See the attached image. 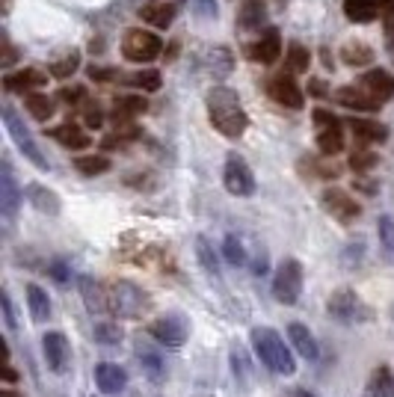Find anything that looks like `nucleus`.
Here are the masks:
<instances>
[{
  "label": "nucleus",
  "mask_w": 394,
  "mask_h": 397,
  "mask_svg": "<svg viewBox=\"0 0 394 397\" xmlns=\"http://www.w3.org/2000/svg\"><path fill=\"white\" fill-rule=\"evenodd\" d=\"M208 119H211L213 128H217L223 137H228V139L243 137L246 125H249L238 92L235 89H228V86H213L208 92Z\"/></svg>",
  "instance_id": "f257e3e1"
},
{
  "label": "nucleus",
  "mask_w": 394,
  "mask_h": 397,
  "mask_svg": "<svg viewBox=\"0 0 394 397\" xmlns=\"http://www.w3.org/2000/svg\"><path fill=\"white\" fill-rule=\"evenodd\" d=\"M252 347H255L258 359H261V362L270 368V371L284 374V376H291V374L297 371L294 356H291L288 347H284V341H282V335H279L276 329H270V327L252 329Z\"/></svg>",
  "instance_id": "f03ea898"
},
{
  "label": "nucleus",
  "mask_w": 394,
  "mask_h": 397,
  "mask_svg": "<svg viewBox=\"0 0 394 397\" xmlns=\"http://www.w3.org/2000/svg\"><path fill=\"white\" fill-rule=\"evenodd\" d=\"M149 309V294L134 282H113L110 285V312L124 320H137Z\"/></svg>",
  "instance_id": "7ed1b4c3"
},
{
  "label": "nucleus",
  "mask_w": 394,
  "mask_h": 397,
  "mask_svg": "<svg viewBox=\"0 0 394 397\" xmlns=\"http://www.w3.org/2000/svg\"><path fill=\"white\" fill-rule=\"evenodd\" d=\"M160 51H164V42H160L154 33L139 30V27L128 30L122 39V53H124V60H131V63H151L160 57Z\"/></svg>",
  "instance_id": "20e7f679"
},
{
  "label": "nucleus",
  "mask_w": 394,
  "mask_h": 397,
  "mask_svg": "<svg viewBox=\"0 0 394 397\" xmlns=\"http://www.w3.org/2000/svg\"><path fill=\"white\" fill-rule=\"evenodd\" d=\"M302 294V267L294 258H284L276 270V279H273V297L282 305H294Z\"/></svg>",
  "instance_id": "39448f33"
},
{
  "label": "nucleus",
  "mask_w": 394,
  "mask_h": 397,
  "mask_svg": "<svg viewBox=\"0 0 394 397\" xmlns=\"http://www.w3.org/2000/svg\"><path fill=\"white\" fill-rule=\"evenodd\" d=\"M4 122H6V131H9V137L15 139V146H18V152H21L33 166H39V169H48V160H45V154L39 152V146H36V139L30 137V131L21 125V119L15 116V110L12 107H4Z\"/></svg>",
  "instance_id": "423d86ee"
},
{
  "label": "nucleus",
  "mask_w": 394,
  "mask_h": 397,
  "mask_svg": "<svg viewBox=\"0 0 394 397\" xmlns=\"http://www.w3.org/2000/svg\"><path fill=\"white\" fill-rule=\"evenodd\" d=\"M223 181H225V190L231 196H252L255 193V175L240 154H228L225 169H223Z\"/></svg>",
  "instance_id": "0eeeda50"
},
{
  "label": "nucleus",
  "mask_w": 394,
  "mask_h": 397,
  "mask_svg": "<svg viewBox=\"0 0 394 397\" xmlns=\"http://www.w3.org/2000/svg\"><path fill=\"white\" fill-rule=\"evenodd\" d=\"M320 202H324L326 213H332L335 220H341V223H353L356 216L362 213V205L356 202V198H353L347 190H338V187L324 190V196H320Z\"/></svg>",
  "instance_id": "6e6552de"
},
{
  "label": "nucleus",
  "mask_w": 394,
  "mask_h": 397,
  "mask_svg": "<svg viewBox=\"0 0 394 397\" xmlns=\"http://www.w3.org/2000/svg\"><path fill=\"white\" fill-rule=\"evenodd\" d=\"M267 92H270V98L276 104L288 107V110H302V104H306V95H302V89L297 86V80L291 75L270 78V83H267Z\"/></svg>",
  "instance_id": "1a4fd4ad"
},
{
  "label": "nucleus",
  "mask_w": 394,
  "mask_h": 397,
  "mask_svg": "<svg viewBox=\"0 0 394 397\" xmlns=\"http://www.w3.org/2000/svg\"><path fill=\"white\" fill-rule=\"evenodd\" d=\"M149 332H151L154 341H160V344H166V347H181L184 341H187V323L178 317V314L160 317V320H154L151 327H149Z\"/></svg>",
  "instance_id": "9d476101"
},
{
  "label": "nucleus",
  "mask_w": 394,
  "mask_h": 397,
  "mask_svg": "<svg viewBox=\"0 0 394 397\" xmlns=\"http://www.w3.org/2000/svg\"><path fill=\"white\" fill-rule=\"evenodd\" d=\"M80 297L86 302V309L92 314H107L110 312V287L92 276H80Z\"/></svg>",
  "instance_id": "9b49d317"
},
{
  "label": "nucleus",
  "mask_w": 394,
  "mask_h": 397,
  "mask_svg": "<svg viewBox=\"0 0 394 397\" xmlns=\"http://www.w3.org/2000/svg\"><path fill=\"white\" fill-rule=\"evenodd\" d=\"M282 57V36L276 27H267L261 33V39L255 45H249V60H255L261 65H273Z\"/></svg>",
  "instance_id": "f8f14e48"
},
{
  "label": "nucleus",
  "mask_w": 394,
  "mask_h": 397,
  "mask_svg": "<svg viewBox=\"0 0 394 397\" xmlns=\"http://www.w3.org/2000/svg\"><path fill=\"white\" fill-rule=\"evenodd\" d=\"M42 347H45V359H48V368L53 374H63L68 365V341L63 332H48L42 338Z\"/></svg>",
  "instance_id": "ddd939ff"
},
{
  "label": "nucleus",
  "mask_w": 394,
  "mask_h": 397,
  "mask_svg": "<svg viewBox=\"0 0 394 397\" xmlns=\"http://www.w3.org/2000/svg\"><path fill=\"white\" fill-rule=\"evenodd\" d=\"M95 383L104 394H122L124 388H128V374L113 362H101L95 368Z\"/></svg>",
  "instance_id": "4468645a"
},
{
  "label": "nucleus",
  "mask_w": 394,
  "mask_h": 397,
  "mask_svg": "<svg viewBox=\"0 0 394 397\" xmlns=\"http://www.w3.org/2000/svg\"><path fill=\"white\" fill-rule=\"evenodd\" d=\"M326 309L335 320L341 323H350L356 317V309H359V297H356V291H350V287H341V291H335L326 302Z\"/></svg>",
  "instance_id": "2eb2a0df"
},
{
  "label": "nucleus",
  "mask_w": 394,
  "mask_h": 397,
  "mask_svg": "<svg viewBox=\"0 0 394 397\" xmlns=\"http://www.w3.org/2000/svg\"><path fill=\"white\" fill-rule=\"evenodd\" d=\"M362 89L371 98H377L383 104V101L394 98V78L388 75V71H383V68H373V71H368V75L362 78Z\"/></svg>",
  "instance_id": "dca6fc26"
},
{
  "label": "nucleus",
  "mask_w": 394,
  "mask_h": 397,
  "mask_svg": "<svg viewBox=\"0 0 394 397\" xmlns=\"http://www.w3.org/2000/svg\"><path fill=\"white\" fill-rule=\"evenodd\" d=\"M137 359H139V368H142V374H146L149 380L160 383L166 376L164 359H160V353L151 344H146V341H137Z\"/></svg>",
  "instance_id": "f3484780"
},
{
  "label": "nucleus",
  "mask_w": 394,
  "mask_h": 397,
  "mask_svg": "<svg viewBox=\"0 0 394 397\" xmlns=\"http://www.w3.org/2000/svg\"><path fill=\"white\" fill-rule=\"evenodd\" d=\"M335 98H338V104L350 107V110H362V113H373V110H380V107H383L377 98H371L362 86H359V89H356V86L338 89V95H335Z\"/></svg>",
  "instance_id": "a211bd4d"
},
{
  "label": "nucleus",
  "mask_w": 394,
  "mask_h": 397,
  "mask_svg": "<svg viewBox=\"0 0 394 397\" xmlns=\"http://www.w3.org/2000/svg\"><path fill=\"white\" fill-rule=\"evenodd\" d=\"M18 202H21V193L15 187V175H12L9 164H4L0 166V211H4V216H12Z\"/></svg>",
  "instance_id": "6ab92c4d"
},
{
  "label": "nucleus",
  "mask_w": 394,
  "mask_h": 397,
  "mask_svg": "<svg viewBox=\"0 0 394 397\" xmlns=\"http://www.w3.org/2000/svg\"><path fill=\"white\" fill-rule=\"evenodd\" d=\"M288 338L294 341V350H297L302 359H309V362H314V359L320 356L317 341H314V335L309 332V327H302V323H291V327H288Z\"/></svg>",
  "instance_id": "aec40b11"
},
{
  "label": "nucleus",
  "mask_w": 394,
  "mask_h": 397,
  "mask_svg": "<svg viewBox=\"0 0 394 397\" xmlns=\"http://www.w3.org/2000/svg\"><path fill=\"white\" fill-rule=\"evenodd\" d=\"M53 134V139L60 142V146H65V149H71V152H78V149H89V134L80 128V125H71V122H65V125H60V128H53L50 131Z\"/></svg>",
  "instance_id": "412c9836"
},
{
  "label": "nucleus",
  "mask_w": 394,
  "mask_h": 397,
  "mask_svg": "<svg viewBox=\"0 0 394 397\" xmlns=\"http://www.w3.org/2000/svg\"><path fill=\"white\" fill-rule=\"evenodd\" d=\"M347 128H353V137L359 139L362 146H368V142H385V139H388L385 125L371 122V119H350Z\"/></svg>",
  "instance_id": "4be33fe9"
},
{
  "label": "nucleus",
  "mask_w": 394,
  "mask_h": 397,
  "mask_svg": "<svg viewBox=\"0 0 394 397\" xmlns=\"http://www.w3.org/2000/svg\"><path fill=\"white\" fill-rule=\"evenodd\" d=\"M45 83H48V78L42 75V71H36V68H21V71H15V75L6 78L9 92H30V89H39Z\"/></svg>",
  "instance_id": "5701e85b"
},
{
  "label": "nucleus",
  "mask_w": 394,
  "mask_h": 397,
  "mask_svg": "<svg viewBox=\"0 0 394 397\" xmlns=\"http://www.w3.org/2000/svg\"><path fill=\"white\" fill-rule=\"evenodd\" d=\"M146 110H149V101H146V98H137V95L119 98V101H116V110H113V122H116V128H119V125H131V119H134V116L146 113Z\"/></svg>",
  "instance_id": "b1692460"
},
{
  "label": "nucleus",
  "mask_w": 394,
  "mask_h": 397,
  "mask_svg": "<svg viewBox=\"0 0 394 397\" xmlns=\"http://www.w3.org/2000/svg\"><path fill=\"white\" fill-rule=\"evenodd\" d=\"M27 198H30V205L36 211H42V213H57L60 211V198L53 190H45L42 184H30L27 187Z\"/></svg>",
  "instance_id": "393cba45"
},
{
  "label": "nucleus",
  "mask_w": 394,
  "mask_h": 397,
  "mask_svg": "<svg viewBox=\"0 0 394 397\" xmlns=\"http://www.w3.org/2000/svg\"><path fill=\"white\" fill-rule=\"evenodd\" d=\"M344 15L356 24H371L377 18V0H344Z\"/></svg>",
  "instance_id": "a878e982"
},
{
  "label": "nucleus",
  "mask_w": 394,
  "mask_h": 397,
  "mask_svg": "<svg viewBox=\"0 0 394 397\" xmlns=\"http://www.w3.org/2000/svg\"><path fill=\"white\" fill-rule=\"evenodd\" d=\"M139 18L142 21H149V24H154V27H169L172 24V18H175V6L172 4H146L139 9Z\"/></svg>",
  "instance_id": "bb28decb"
},
{
  "label": "nucleus",
  "mask_w": 394,
  "mask_h": 397,
  "mask_svg": "<svg viewBox=\"0 0 394 397\" xmlns=\"http://www.w3.org/2000/svg\"><path fill=\"white\" fill-rule=\"evenodd\" d=\"M365 397H394V380H391V371L388 368H377L371 374L368 380V388H365Z\"/></svg>",
  "instance_id": "cd10ccee"
},
{
  "label": "nucleus",
  "mask_w": 394,
  "mask_h": 397,
  "mask_svg": "<svg viewBox=\"0 0 394 397\" xmlns=\"http://www.w3.org/2000/svg\"><path fill=\"white\" fill-rule=\"evenodd\" d=\"M264 21H267V9H264L261 0H243L240 27H243V30H261Z\"/></svg>",
  "instance_id": "c85d7f7f"
},
{
  "label": "nucleus",
  "mask_w": 394,
  "mask_h": 397,
  "mask_svg": "<svg viewBox=\"0 0 394 397\" xmlns=\"http://www.w3.org/2000/svg\"><path fill=\"white\" fill-rule=\"evenodd\" d=\"M27 305H30V314H33V320H48V314H50V300H48V294L42 291L39 285H27Z\"/></svg>",
  "instance_id": "c756f323"
},
{
  "label": "nucleus",
  "mask_w": 394,
  "mask_h": 397,
  "mask_svg": "<svg viewBox=\"0 0 394 397\" xmlns=\"http://www.w3.org/2000/svg\"><path fill=\"white\" fill-rule=\"evenodd\" d=\"M317 149L324 152L326 157H335L338 152H344V134H341V128L320 131V134H317Z\"/></svg>",
  "instance_id": "7c9ffc66"
},
{
  "label": "nucleus",
  "mask_w": 394,
  "mask_h": 397,
  "mask_svg": "<svg viewBox=\"0 0 394 397\" xmlns=\"http://www.w3.org/2000/svg\"><path fill=\"white\" fill-rule=\"evenodd\" d=\"M75 166H78V172L95 178V175H104L107 169H110V157H104V154H83V157L75 160Z\"/></svg>",
  "instance_id": "2f4dec72"
},
{
  "label": "nucleus",
  "mask_w": 394,
  "mask_h": 397,
  "mask_svg": "<svg viewBox=\"0 0 394 397\" xmlns=\"http://www.w3.org/2000/svg\"><path fill=\"white\" fill-rule=\"evenodd\" d=\"M78 68H80V53H78V51H71V53H65V57L53 60V63L48 65V71H50V75H53V78H60V80L71 78Z\"/></svg>",
  "instance_id": "473e14b6"
},
{
  "label": "nucleus",
  "mask_w": 394,
  "mask_h": 397,
  "mask_svg": "<svg viewBox=\"0 0 394 397\" xmlns=\"http://www.w3.org/2000/svg\"><path fill=\"white\" fill-rule=\"evenodd\" d=\"M341 57H344L347 65H368L373 60V51L365 42H347L341 48Z\"/></svg>",
  "instance_id": "72a5a7b5"
},
{
  "label": "nucleus",
  "mask_w": 394,
  "mask_h": 397,
  "mask_svg": "<svg viewBox=\"0 0 394 397\" xmlns=\"http://www.w3.org/2000/svg\"><path fill=\"white\" fill-rule=\"evenodd\" d=\"M24 104H27V113H30L33 119H39V122H48V119L53 116V101H50L48 95H39V92H30Z\"/></svg>",
  "instance_id": "f704fd0d"
},
{
  "label": "nucleus",
  "mask_w": 394,
  "mask_h": 397,
  "mask_svg": "<svg viewBox=\"0 0 394 397\" xmlns=\"http://www.w3.org/2000/svg\"><path fill=\"white\" fill-rule=\"evenodd\" d=\"M347 164H350V169H353L356 175H365V172H371L373 166H377V154H373L368 146H359V149L350 154Z\"/></svg>",
  "instance_id": "c9c22d12"
},
{
  "label": "nucleus",
  "mask_w": 394,
  "mask_h": 397,
  "mask_svg": "<svg viewBox=\"0 0 394 397\" xmlns=\"http://www.w3.org/2000/svg\"><path fill=\"white\" fill-rule=\"evenodd\" d=\"M284 63H288V71H291V75H302V71H309V65H312V53L302 48V45H291Z\"/></svg>",
  "instance_id": "e433bc0d"
},
{
  "label": "nucleus",
  "mask_w": 394,
  "mask_h": 397,
  "mask_svg": "<svg viewBox=\"0 0 394 397\" xmlns=\"http://www.w3.org/2000/svg\"><path fill=\"white\" fill-rule=\"evenodd\" d=\"M196 252H199V258L205 264V270L211 276H220V264H217V255H213V246L208 243V238H199L196 240Z\"/></svg>",
  "instance_id": "4c0bfd02"
},
{
  "label": "nucleus",
  "mask_w": 394,
  "mask_h": 397,
  "mask_svg": "<svg viewBox=\"0 0 394 397\" xmlns=\"http://www.w3.org/2000/svg\"><path fill=\"white\" fill-rule=\"evenodd\" d=\"M223 252H225L228 264H246V249H243V243H240L238 234H228L225 243H223Z\"/></svg>",
  "instance_id": "58836bf2"
},
{
  "label": "nucleus",
  "mask_w": 394,
  "mask_h": 397,
  "mask_svg": "<svg viewBox=\"0 0 394 397\" xmlns=\"http://www.w3.org/2000/svg\"><path fill=\"white\" fill-rule=\"evenodd\" d=\"M95 341L98 344H107V347H113L122 341V329L116 327V323H98L95 327Z\"/></svg>",
  "instance_id": "ea45409f"
},
{
  "label": "nucleus",
  "mask_w": 394,
  "mask_h": 397,
  "mask_svg": "<svg viewBox=\"0 0 394 397\" xmlns=\"http://www.w3.org/2000/svg\"><path fill=\"white\" fill-rule=\"evenodd\" d=\"M377 231H380V243H383V249H385V255L394 258V220H391V216H383L380 226H377Z\"/></svg>",
  "instance_id": "a19ab883"
},
{
  "label": "nucleus",
  "mask_w": 394,
  "mask_h": 397,
  "mask_svg": "<svg viewBox=\"0 0 394 397\" xmlns=\"http://www.w3.org/2000/svg\"><path fill=\"white\" fill-rule=\"evenodd\" d=\"M131 83L137 86V89H146V92H157V89H160V75H157V71H137V75L131 78Z\"/></svg>",
  "instance_id": "79ce46f5"
},
{
  "label": "nucleus",
  "mask_w": 394,
  "mask_h": 397,
  "mask_svg": "<svg viewBox=\"0 0 394 397\" xmlns=\"http://www.w3.org/2000/svg\"><path fill=\"white\" fill-rule=\"evenodd\" d=\"M299 172H314V178H338L335 166H324V164H317V160H309V157H302L299 160Z\"/></svg>",
  "instance_id": "37998d69"
},
{
  "label": "nucleus",
  "mask_w": 394,
  "mask_h": 397,
  "mask_svg": "<svg viewBox=\"0 0 394 397\" xmlns=\"http://www.w3.org/2000/svg\"><path fill=\"white\" fill-rule=\"evenodd\" d=\"M312 119H314V125H317L320 131L338 128V116H335V113H329V110H324V107H317V110L312 113Z\"/></svg>",
  "instance_id": "c03bdc74"
},
{
  "label": "nucleus",
  "mask_w": 394,
  "mask_h": 397,
  "mask_svg": "<svg viewBox=\"0 0 394 397\" xmlns=\"http://www.w3.org/2000/svg\"><path fill=\"white\" fill-rule=\"evenodd\" d=\"M83 119H86L89 128H101V122H104L101 107H98V104H92V101H86V107H83Z\"/></svg>",
  "instance_id": "a18cd8bd"
},
{
  "label": "nucleus",
  "mask_w": 394,
  "mask_h": 397,
  "mask_svg": "<svg viewBox=\"0 0 394 397\" xmlns=\"http://www.w3.org/2000/svg\"><path fill=\"white\" fill-rule=\"evenodd\" d=\"M377 12H380V18L385 21V27L391 30L394 27V0H377Z\"/></svg>",
  "instance_id": "49530a36"
},
{
  "label": "nucleus",
  "mask_w": 394,
  "mask_h": 397,
  "mask_svg": "<svg viewBox=\"0 0 394 397\" xmlns=\"http://www.w3.org/2000/svg\"><path fill=\"white\" fill-rule=\"evenodd\" d=\"M0 305H4V323L6 329H15V312H12V302H9V294L0 291Z\"/></svg>",
  "instance_id": "de8ad7c7"
},
{
  "label": "nucleus",
  "mask_w": 394,
  "mask_h": 397,
  "mask_svg": "<svg viewBox=\"0 0 394 397\" xmlns=\"http://www.w3.org/2000/svg\"><path fill=\"white\" fill-rule=\"evenodd\" d=\"M116 78V68H98V65H92L89 68V80H101V83H110Z\"/></svg>",
  "instance_id": "09e8293b"
},
{
  "label": "nucleus",
  "mask_w": 394,
  "mask_h": 397,
  "mask_svg": "<svg viewBox=\"0 0 394 397\" xmlns=\"http://www.w3.org/2000/svg\"><path fill=\"white\" fill-rule=\"evenodd\" d=\"M83 86H65V89H60V98L63 101H68V104H78V101H83Z\"/></svg>",
  "instance_id": "8fccbe9b"
},
{
  "label": "nucleus",
  "mask_w": 394,
  "mask_h": 397,
  "mask_svg": "<svg viewBox=\"0 0 394 397\" xmlns=\"http://www.w3.org/2000/svg\"><path fill=\"white\" fill-rule=\"evenodd\" d=\"M309 95H314V98H326L329 95V89H326V83L324 80H309Z\"/></svg>",
  "instance_id": "3c124183"
},
{
  "label": "nucleus",
  "mask_w": 394,
  "mask_h": 397,
  "mask_svg": "<svg viewBox=\"0 0 394 397\" xmlns=\"http://www.w3.org/2000/svg\"><path fill=\"white\" fill-rule=\"evenodd\" d=\"M15 60H18V51L12 48L9 39H4V57H0V63H4V65H12Z\"/></svg>",
  "instance_id": "603ef678"
},
{
  "label": "nucleus",
  "mask_w": 394,
  "mask_h": 397,
  "mask_svg": "<svg viewBox=\"0 0 394 397\" xmlns=\"http://www.w3.org/2000/svg\"><path fill=\"white\" fill-rule=\"evenodd\" d=\"M50 276L57 279V282H65L68 273H65V267H63V264H53V267H50Z\"/></svg>",
  "instance_id": "864d4df0"
},
{
  "label": "nucleus",
  "mask_w": 394,
  "mask_h": 397,
  "mask_svg": "<svg viewBox=\"0 0 394 397\" xmlns=\"http://www.w3.org/2000/svg\"><path fill=\"white\" fill-rule=\"evenodd\" d=\"M202 4V15H217V4L213 0H199Z\"/></svg>",
  "instance_id": "5fc2aeb1"
},
{
  "label": "nucleus",
  "mask_w": 394,
  "mask_h": 397,
  "mask_svg": "<svg viewBox=\"0 0 394 397\" xmlns=\"http://www.w3.org/2000/svg\"><path fill=\"white\" fill-rule=\"evenodd\" d=\"M0 374H4V380H6V383H15V371H12L9 365H0Z\"/></svg>",
  "instance_id": "6e6d98bb"
},
{
  "label": "nucleus",
  "mask_w": 394,
  "mask_h": 397,
  "mask_svg": "<svg viewBox=\"0 0 394 397\" xmlns=\"http://www.w3.org/2000/svg\"><path fill=\"white\" fill-rule=\"evenodd\" d=\"M288 397H314V394H309L306 388H291V394Z\"/></svg>",
  "instance_id": "4d7b16f0"
},
{
  "label": "nucleus",
  "mask_w": 394,
  "mask_h": 397,
  "mask_svg": "<svg viewBox=\"0 0 394 397\" xmlns=\"http://www.w3.org/2000/svg\"><path fill=\"white\" fill-rule=\"evenodd\" d=\"M0 397H21V394L12 391V388H4V391H0Z\"/></svg>",
  "instance_id": "13d9d810"
},
{
  "label": "nucleus",
  "mask_w": 394,
  "mask_h": 397,
  "mask_svg": "<svg viewBox=\"0 0 394 397\" xmlns=\"http://www.w3.org/2000/svg\"><path fill=\"white\" fill-rule=\"evenodd\" d=\"M388 51H391V53H394V27H391V30H388Z\"/></svg>",
  "instance_id": "bf43d9fd"
}]
</instances>
